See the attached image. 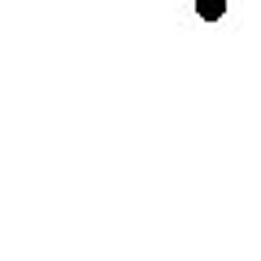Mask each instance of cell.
<instances>
[{
	"instance_id": "cell-1",
	"label": "cell",
	"mask_w": 261,
	"mask_h": 261,
	"mask_svg": "<svg viewBox=\"0 0 261 261\" xmlns=\"http://www.w3.org/2000/svg\"><path fill=\"white\" fill-rule=\"evenodd\" d=\"M196 13H200L205 22H218L226 13V0H196Z\"/></svg>"
}]
</instances>
